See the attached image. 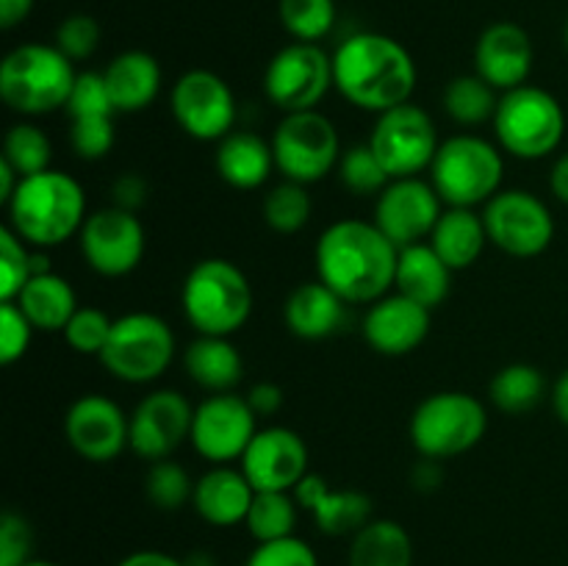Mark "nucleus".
Masks as SVG:
<instances>
[{
    "mask_svg": "<svg viewBox=\"0 0 568 566\" xmlns=\"http://www.w3.org/2000/svg\"><path fill=\"white\" fill-rule=\"evenodd\" d=\"M178 125L200 142H220L236 125V94L231 83L211 70H189L170 92Z\"/></svg>",
    "mask_w": 568,
    "mask_h": 566,
    "instance_id": "14",
    "label": "nucleus"
},
{
    "mask_svg": "<svg viewBox=\"0 0 568 566\" xmlns=\"http://www.w3.org/2000/svg\"><path fill=\"white\" fill-rule=\"evenodd\" d=\"M181 305L197 336H233L253 314V286L233 261L203 259L183 281Z\"/></svg>",
    "mask_w": 568,
    "mask_h": 566,
    "instance_id": "5",
    "label": "nucleus"
},
{
    "mask_svg": "<svg viewBox=\"0 0 568 566\" xmlns=\"http://www.w3.org/2000/svg\"><path fill=\"white\" fill-rule=\"evenodd\" d=\"M17 183H20V175H17L14 170H11V164H6L3 159H0V203H9V198L14 194Z\"/></svg>",
    "mask_w": 568,
    "mask_h": 566,
    "instance_id": "55",
    "label": "nucleus"
},
{
    "mask_svg": "<svg viewBox=\"0 0 568 566\" xmlns=\"http://www.w3.org/2000/svg\"><path fill=\"white\" fill-rule=\"evenodd\" d=\"M497 105V89L488 81H483L477 72L475 75L453 78L447 89H444V111L449 114V120L464 128H475L494 120Z\"/></svg>",
    "mask_w": 568,
    "mask_h": 566,
    "instance_id": "34",
    "label": "nucleus"
},
{
    "mask_svg": "<svg viewBox=\"0 0 568 566\" xmlns=\"http://www.w3.org/2000/svg\"><path fill=\"white\" fill-rule=\"evenodd\" d=\"M430 333V309L405 294H386L364 316V338L375 353L399 358L422 347Z\"/></svg>",
    "mask_w": 568,
    "mask_h": 566,
    "instance_id": "22",
    "label": "nucleus"
},
{
    "mask_svg": "<svg viewBox=\"0 0 568 566\" xmlns=\"http://www.w3.org/2000/svg\"><path fill=\"white\" fill-rule=\"evenodd\" d=\"M70 117H114V103H111L109 83L103 72H78L75 87H72L70 100H67Z\"/></svg>",
    "mask_w": 568,
    "mask_h": 566,
    "instance_id": "44",
    "label": "nucleus"
},
{
    "mask_svg": "<svg viewBox=\"0 0 568 566\" xmlns=\"http://www.w3.org/2000/svg\"><path fill=\"white\" fill-rule=\"evenodd\" d=\"M444 214V200L430 181L397 178L388 183L375 203V225L397 244L399 250L430 239L438 216Z\"/></svg>",
    "mask_w": 568,
    "mask_h": 566,
    "instance_id": "18",
    "label": "nucleus"
},
{
    "mask_svg": "<svg viewBox=\"0 0 568 566\" xmlns=\"http://www.w3.org/2000/svg\"><path fill=\"white\" fill-rule=\"evenodd\" d=\"M300 508L314 514L316 527L325 536H349L353 538L361 527L369 525L372 516V497L358 492V488H331V483L316 472L300 481L294 488Z\"/></svg>",
    "mask_w": 568,
    "mask_h": 566,
    "instance_id": "23",
    "label": "nucleus"
},
{
    "mask_svg": "<svg viewBox=\"0 0 568 566\" xmlns=\"http://www.w3.org/2000/svg\"><path fill=\"white\" fill-rule=\"evenodd\" d=\"M283 28L294 37V42H316L333 31L336 22V3L333 0H281L277 3Z\"/></svg>",
    "mask_w": 568,
    "mask_h": 566,
    "instance_id": "38",
    "label": "nucleus"
},
{
    "mask_svg": "<svg viewBox=\"0 0 568 566\" xmlns=\"http://www.w3.org/2000/svg\"><path fill=\"white\" fill-rule=\"evenodd\" d=\"M11 303L20 305V311L28 316L33 331L48 333L64 331L72 314L81 309L75 297V289L70 286L67 277L55 275L53 270L42 272V275H33Z\"/></svg>",
    "mask_w": 568,
    "mask_h": 566,
    "instance_id": "31",
    "label": "nucleus"
},
{
    "mask_svg": "<svg viewBox=\"0 0 568 566\" xmlns=\"http://www.w3.org/2000/svg\"><path fill=\"white\" fill-rule=\"evenodd\" d=\"M100 44V26L89 14H72L61 20L55 28V48L72 61H83L98 50Z\"/></svg>",
    "mask_w": 568,
    "mask_h": 566,
    "instance_id": "46",
    "label": "nucleus"
},
{
    "mask_svg": "<svg viewBox=\"0 0 568 566\" xmlns=\"http://www.w3.org/2000/svg\"><path fill=\"white\" fill-rule=\"evenodd\" d=\"M244 397H247L250 408L255 411V416H272L283 408V388L277 386V383H270V381L255 383Z\"/></svg>",
    "mask_w": 568,
    "mask_h": 566,
    "instance_id": "49",
    "label": "nucleus"
},
{
    "mask_svg": "<svg viewBox=\"0 0 568 566\" xmlns=\"http://www.w3.org/2000/svg\"><path fill=\"white\" fill-rule=\"evenodd\" d=\"M255 488L242 469L222 464L194 481L192 505L203 522L214 527L242 525L253 505Z\"/></svg>",
    "mask_w": 568,
    "mask_h": 566,
    "instance_id": "24",
    "label": "nucleus"
},
{
    "mask_svg": "<svg viewBox=\"0 0 568 566\" xmlns=\"http://www.w3.org/2000/svg\"><path fill=\"white\" fill-rule=\"evenodd\" d=\"M33 325L17 303H0V364L11 366L28 353Z\"/></svg>",
    "mask_w": 568,
    "mask_h": 566,
    "instance_id": "47",
    "label": "nucleus"
},
{
    "mask_svg": "<svg viewBox=\"0 0 568 566\" xmlns=\"http://www.w3.org/2000/svg\"><path fill=\"white\" fill-rule=\"evenodd\" d=\"M111 327H114V320L105 314L103 309H94V305H83L72 314V320L67 322L64 333L67 344L75 350L78 355H98L103 353L105 342L111 336Z\"/></svg>",
    "mask_w": 568,
    "mask_h": 566,
    "instance_id": "42",
    "label": "nucleus"
},
{
    "mask_svg": "<svg viewBox=\"0 0 568 566\" xmlns=\"http://www.w3.org/2000/svg\"><path fill=\"white\" fill-rule=\"evenodd\" d=\"M33 277V253L9 225L0 228V303H11Z\"/></svg>",
    "mask_w": 568,
    "mask_h": 566,
    "instance_id": "41",
    "label": "nucleus"
},
{
    "mask_svg": "<svg viewBox=\"0 0 568 566\" xmlns=\"http://www.w3.org/2000/svg\"><path fill=\"white\" fill-rule=\"evenodd\" d=\"M214 166L222 181L233 189H258L270 181L275 166L272 142L253 131H231L216 142Z\"/></svg>",
    "mask_w": 568,
    "mask_h": 566,
    "instance_id": "27",
    "label": "nucleus"
},
{
    "mask_svg": "<svg viewBox=\"0 0 568 566\" xmlns=\"http://www.w3.org/2000/svg\"><path fill=\"white\" fill-rule=\"evenodd\" d=\"M547 394V377L532 364H508L494 375L488 397L503 414L521 416L536 408Z\"/></svg>",
    "mask_w": 568,
    "mask_h": 566,
    "instance_id": "33",
    "label": "nucleus"
},
{
    "mask_svg": "<svg viewBox=\"0 0 568 566\" xmlns=\"http://www.w3.org/2000/svg\"><path fill=\"white\" fill-rule=\"evenodd\" d=\"M564 44H566V50H568V20H566V26H564Z\"/></svg>",
    "mask_w": 568,
    "mask_h": 566,
    "instance_id": "57",
    "label": "nucleus"
},
{
    "mask_svg": "<svg viewBox=\"0 0 568 566\" xmlns=\"http://www.w3.org/2000/svg\"><path fill=\"white\" fill-rule=\"evenodd\" d=\"M300 503L294 492H255L250 514L244 519L250 536L258 544L294 536Z\"/></svg>",
    "mask_w": 568,
    "mask_h": 566,
    "instance_id": "35",
    "label": "nucleus"
},
{
    "mask_svg": "<svg viewBox=\"0 0 568 566\" xmlns=\"http://www.w3.org/2000/svg\"><path fill=\"white\" fill-rule=\"evenodd\" d=\"M0 159L11 164V170L20 178L37 175V172L50 170V159H53V144H50L48 133L33 122H17L6 131L3 137V155Z\"/></svg>",
    "mask_w": 568,
    "mask_h": 566,
    "instance_id": "37",
    "label": "nucleus"
},
{
    "mask_svg": "<svg viewBox=\"0 0 568 566\" xmlns=\"http://www.w3.org/2000/svg\"><path fill=\"white\" fill-rule=\"evenodd\" d=\"M261 214L275 233H286V236L300 233L314 214V200H311L308 186L294 181L277 183L266 192Z\"/></svg>",
    "mask_w": 568,
    "mask_h": 566,
    "instance_id": "36",
    "label": "nucleus"
},
{
    "mask_svg": "<svg viewBox=\"0 0 568 566\" xmlns=\"http://www.w3.org/2000/svg\"><path fill=\"white\" fill-rule=\"evenodd\" d=\"M491 122L499 148L521 161L552 155L566 133V114L560 100L532 83L503 92Z\"/></svg>",
    "mask_w": 568,
    "mask_h": 566,
    "instance_id": "7",
    "label": "nucleus"
},
{
    "mask_svg": "<svg viewBox=\"0 0 568 566\" xmlns=\"http://www.w3.org/2000/svg\"><path fill=\"white\" fill-rule=\"evenodd\" d=\"M33 553V530L28 519L14 511H6L0 519V566L28 564Z\"/></svg>",
    "mask_w": 568,
    "mask_h": 566,
    "instance_id": "48",
    "label": "nucleus"
},
{
    "mask_svg": "<svg viewBox=\"0 0 568 566\" xmlns=\"http://www.w3.org/2000/svg\"><path fill=\"white\" fill-rule=\"evenodd\" d=\"M536 61L530 33L516 22H494L475 44V70L497 92L525 87Z\"/></svg>",
    "mask_w": 568,
    "mask_h": 566,
    "instance_id": "21",
    "label": "nucleus"
},
{
    "mask_svg": "<svg viewBox=\"0 0 568 566\" xmlns=\"http://www.w3.org/2000/svg\"><path fill=\"white\" fill-rule=\"evenodd\" d=\"M183 366L211 394L233 392L244 377V361L231 336H197L183 350Z\"/></svg>",
    "mask_w": 568,
    "mask_h": 566,
    "instance_id": "30",
    "label": "nucleus"
},
{
    "mask_svg": "<svg viewBox=\"0 0 568 566\" xmlns=\"http://www.w3.org/2000/svg\"><path fill=\"white\" fill-rule=\"evenodd\" d=\"M427 244L436 250L438 259L453 272L469 270L488 244V231L486 222H483V214H477L475 209H455V205H447L444 214L438 216Z\"/></svg>",
    "mask_w": 568,
    "mask_h": 566,
    "instance_id": "29",
    "label": "nucleus"
},
{
    "mask_svg": "<svg viewBox=\"0 0 568 566\" xmlns=\"http://www.w3.org/2000/svg\"><path fill=\"white\" fill-rule=\"evenodd\" d=\"M488 431V411L475 394L436 392L410 416V444L425 458L444 461L469 453Z\"/></svg>",
    "mask_w": 568,
    "mask_h": 566,
    "instance_id": "8",
    "label": "nucleus"
},
{
    "mask_svg": "<svg viewBox=\"0 0 568 566\" xmlns=\"http://www.w3.org/2000/svg\"><path fill=\"white\" fill-rule=\"evenodd\" d=\"M333 87L347 103L383 114L394 105L410 103L416 64L397 39L361 31L344 39L333 53Z\"/></svg>",
    "mask_w": 568,
    "mask_h": 566,
    "instance_id": "2",
    "label": "nucleus"
},
{
    "mask_svg": "<svg viewBox=\"0 0 568 566\" xmlns=\"http://www.w3.org/2000/svg\"><path fill=\"white\" fill-rule=\"evenodd\" d=\"M552 405H555V414H558V420L568 427V370L558 377V383H555Z\"/></svg>",
    "mask_w": 568,
    "mask_h": 566,
    "instance_id": "54",
    "label": "nucleus"
},
{
    "mask_svg": "<svg viewBox=\"0 0 568 566\" xmlns=\"http://www.w3.org/2000/svg\"><path fill=\"white\" fill-rule=\"evenodd\" d=\"M175 361V333L170 322L150 311L116 316L100 364L122 383H153Z\"/></svg>",
    "mask_w": 568,
    "mask_h": 566,
    "instance_id": "9",
    "label": "nucleus"
},
{
    "mask_svg": "<svg viewBox=\"0 0 568 566\" xmlns=\"http://www.w3.org/2000/svg\"><path fill=\"white\" fill-rule=\"evenodd\" d=\"M488 242L514 259H536L552 244L555 216L527 189H503L483 209Z\"/></svg>",
    "mask_w": 568,
    "mask_h": 566,
    "instance_id": "12",
    "label": "nucleus"
},
{
    "mask_svg": "<svg viewBox=\"0 0 568 566\" xmlns=\"http://www.w3.org/2000/svg\"><path fill=\"white\" fill-rule=\"evenodd\" d=\"M549 189H552V194L560 203L568 205V153L555 161L552 172H549Z\"/></svg>",
    "mask_w": 568,
    "mask_h": 566,
    "instance_id": "53",
    "label": "nucleus"
},
{
    "mask_svg": "<svg viewBox=\"0 0 568 566\" xmlns=\"http://www.w3.org/2000/svg\"><path fill=\"white\" fill-rule=\"evenodd\" d=\"M192 420L194 408L183 394L175 388H155L133 408L128 447L150 464L172 458V453L192 436Z\"/></svg>",
    "mask_w": 568,
    "mask_h": 566,
    "instance_id": "17",
    "label": "nucleus"
},
{
    "mask_svg": "<svg viewBox=\"0 0 568 566\" xmlns=\"http://www.w3.org/2000/svg\"><path fill=\"white\" fill-rule=\"evenodd\" d=\"M338 178H342L344 189L349 194H358V198L381 194L392 183V175L381 164L369 142L353 144V148L344 150L342 159H338Z\"/></svg>",
    "mask_w": 568,
    "mask_h": 566,
    "instance_id": "39",
    "label": "nucleus"
},
{
    "mask_svg": "<svg viewBox=\"0 0 568 566\" xmlns=\"http://www.w3.org/2000/svg\"><path fill=\"white\" fill-rule=\"evenodd\" d=\"M64 436L83 461L109 464L128 447L131 416L105 394L89 392L67 408Z\"/></svg>",
    "mask_w": 568,
    "mask_h": 566,
    "instance_id": "19",
    "label": "nucleus"
},
{
    "mask_svg": "<svg viewBox=\"0 0 568 566\" xmlns=\"http://www.w3.org/2000/svg\"><path fill=\"white\" fill-rule=\"evenodd\" d=\"M144 494L159 511H178L192 503L194 481L175 461H155L144 477Z\"/></svg>",
    "mask_w": 568,
    "mask_h": 566,
    "instance_id": "40",
    "label": "nucleus"
},
{
    "mask_svg": "<svg viewBox=\"0 0 568 566\" xmlns=\"http://www.w3.org/2000/svg\"><path fill=\"white\" fill-rule=\"evenodd\" d=\"M116 114H136L153 105L161 92V67L148 50H125L103 70Z\"/></svg>",
    "mask_w": 568,
    "mask_h": 566,
    "instance_id": "26",
    "label": "nucleus"
},
{
    "mask_svg": "<svg viewBox=\"0 0 568 566\" xmlns=\"http://www.w3.org/2000/svg\"><path fill=\"white\" fill-rule=\"evenodd\" d=\"M442 144L436 122L422 105L403 103L377 114L369 133V148L386 166L392 181L416 178L422 170H430L436 150Z\"/></svg>",
    "mask_w": 568,
    "mask_h": 566,
    "instance_id": "11",
    "label": "nucleus"
},
{
    "mask_svg": "<svg viewBox=\"0 0 568 566\" xmlns=\"http://www.w3.org/2000/svg\"><path fill=\"white\" fill-rule=\"evenodd\" d=\"M505 159L503 148L475 133H455L444 139L430 164V183L455 209L486 205L497 192H503Z\"/></svg>",
    "mask_w": 568,
    "mask_h": 566,
    "instance_id": "6",
    "label": "nucleus"
},
{
    "mask_svg": "<svg viewBox=\"0 0 568 566\" xmlns=\"http://www.w3.org/2000/svg\"><path fill=\"white\" fill-rule=\"evenodd\" d=\"M33 9V0H0V26L6 31H11L14 26H20Z\"/></svg>",
    "mask_w": 568,
    "mask_h": 566,
    "instance_id": "52",
    "label": "nucleus"
},
{
    "mask_svg": "<svg viewBox=\"0 0 568 566\" xmlns=\"http://www.w3.org/2000/svg\"><path fill=\"white\" fill-rule=\"evenodd\" d=\"M114 117H75L70 128V144L78 159L98 161L114 148Z\"/></svg>",
    "mask_w": 568,
    "mask_h": 566,
    "instance_id": "43",
    "label": "nucleus"
},
{
    "mask_svg": "<svg viewBox=\"0 0 568 566\" xmlns=\"http://www.w3.org/2000/svg\"><path fill=\"white\" fill-rule=\"evenodd\" d=\"M75 67L55 44H17L0 61V98L14 114L42 117L67 109Z\"/></svg>",
    "mask_w": 568,
    "mask_h": 566,
    "instance_id": "4",
    "label": "nucleus"
},
{
    "mask_svg": "<svg viewBox=\"0 0 568 566\" xmlns=\"http://www.w3.org/2000/svg\"><path fill=\"white\" fill-rule=\"evenodd\" d=\"M333 89V55L316 42H292L277 50L264 72V92L283 114L314 111Z\"/></svg>",
    "mask_w": 568,
    "mask_h": 566,
    "instance_id": "13",
    "label": "nucleus"
},
{
    "mask_svg": "<svg viewBox=\"0 0 568 566\" xmlns=\"http://www.w3.org/2000/svg\"><path fill=\"white\" fill-rule=\"evenodd\" d=\"M255 420L258 416L250 408L247 397H239L233 392L211 394L194 408L189 442L200 458L211 461L214 466L242 461L244 449L258 433Z\"/></svg>",
    "mask_w": 568,
    "mask_h": 566,
    "instance_id": "16",
    "label": "nucleus"
},
{
    "mask_svg": "<svg viewBox=\"0 0 568 566\" xmlns=\"http://www.w3.org/2000/svg\"><path fill=\"white\" fill-rule=\"evenodd\" d=\"M244 566H320V558L308 542L297 536L277 538V542L255 544Z\"/></svg>",
    "mask_w": 568,
    "mask_h": 566,
    "instance_id": "45",
    "label": "nucleus"
},
{
    "mask_svg": "<svg viewBox=\"0 0 568 566\" xmlns=\"http://www.w3.org/2000/svg\"><path fill=\"white\" fill-rule=\"evenodd\" d=\"M144 194H148V186H144V181L139 175L128 172V175L116 178V183H114V205H120V209L133 211V214H136L139 205L144 203Z\"/></svg>",
    "mask_w": 568,
    "mask_h": 566,
    "instance_id": "50",
    "label": "nucleus"
},
{
    "mask_svg": "<svg viewBox=\"0 0 568 566\" xmlns=\"http://www.w3.org/2000/svg\"><path fill=\"white\" fill-rule=\"evenodd\" d=\"M449 286H453V270L438 259L430 244L422 242L399 250L397 277H394V289L399 294L433 311L449 297Z\"/></svg>",
    "mask_w": 568,
    "mask_h": 566,
    "instance_id": "28",
    "label": "nucleus"
},
{
    "mask_svg": "<svg viewBox=\"0 0 568 566\" xmlns=\"http://www.w3.org/2000/svg\"><path fill=\"white\" fill-rule=\"evenodd\" d=\"M81 255L103 277H125L144 259V228L133 211L120 205H105L92 211L78 233Z\"/></svg>",
    "mask_w": 568,
    "mask_h": 566,
    "instance_id": "15",
    "label": "nucleus"
},
{
    "mask_svg": "<svg viewBox=\"0 0 568 566\" xmlns=\"http://www.w3.org/2000/svg\"><path fill=\"white\" fill-rule=\"evenodd\" d=\"M6 211L11 231L37 250L64 244L67 239L81 233L89 216L83 186L61 170L20 178Z\"/></svg>",
    "mask_w": 568,
    "mask_h": 566,
    "instance_id": "3",
    "label": "nucleus"
},
{
    "mask_svg": "<svg viewBox=\"0 0 568 566\" xmlns=\"http://www.w3.org/2000/svg\"><path fill=\"white\" fill-rule=\"evenodd\" d=\"M116 566H186V560H178L175 555L161 553V549H136Z\"/></svg>",
    "mask_w": 568,
    "mask_h": 566,
    "instance_id": "51",
    "label": "nucleus"
},
{
    "mask_svg": "<svg viewBox=\"0 0 568 566\" xmlns=\"http://www.w3.org/2000/svg\"><path fill=\"white\" fill-rule=\"evenodd\" d=\"M399 247L364 220H338L316 242V277L347 305H372L386 297L397 277Z\"/></svg>",
    "mask_w": 568,
    "mask_h": 566,
    "instance_id": "1",
    "label": "nucleus"
},
{
    "mask_svg": "<svg viewBox=\"0 0 568 566\" xmlns=\"http://www.w3.org/2000/svg\"><path fill=\"white\" fill-rule=\"evenodd\" d=\"M22 566H61V564H55V560H28V564H22Z\"/></svg>",
    "mask_w": 568,
    "mask_h": 566,
    "instance_id": "56",
    "label": "nucleus"
},
{
    "mask_svg": "<svg viewBox=\"0 0 568 566\" xmlns=\"http://www.w3.org/2000/svg\"><path fill=\"white\" fill-rule=\"evenodd\" d=\"M349 566H414V542L394 519H372L349 542Z\"/></svg>",
    "mask_w": 568,
    "mask_h": 566,
    "instance_id": "32",
    "label": "nucleus"
},
{
    "mask_svg": "<svg viewBox=\"0 0 568 566\" xmlns=\"http://www.w3.org/2000/svg\"><path fill=\"white\" fill-rule=\"evenodd\" d=\"M242 472L255 492H294L308 475V447L292 427H261L242 455Z\"/></svg>",
    "mask_w": 568,
    "mask_h": 566,
    "instance_id": "20",
    "label": "nucleus"
},
{
    "mask_svg": "<svg viewBox=\"0 0 568 566\" xmlns=\"http://www.w3.org/2000/svg\"><path fill=\"white\" fill-rule=\"evenodd\" d=\"M275 166L286 181L308 183L331 175L342 159V139L331 117L322 111H294L272 133Z\"/></svg>",
    "mask_w": 568,
    "mask_h": 566,
    "instance_id": "10",
    "label": "nucleus"
},
{
    "mask_svg": "<svg viewBox=\"0 0 568 566\" xmlns=\"http://www.w3.org/2000/svg\"><path fill=\"white\" fill-rule=\"evenodd\" d=\"M344 314H347V303L320 277L294 286L283 303L286 327L305 342H320L342 331Z\"/></svg>",
    "mask_w": 568,
    "mask_h": 566,
    "instance_id": "25",
    "label": "nucleus"
}]
</instances>
